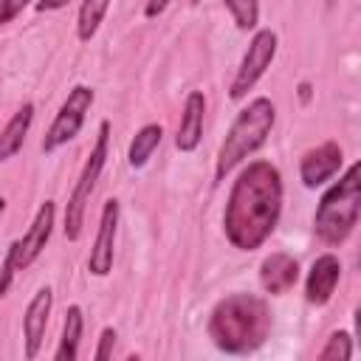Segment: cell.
Listing matches in <instances>:
<instances>
[{"label":"cell","mask_w":361,"mask_h":361,"mask_svg":"<svg viewBox=\"0 0 361 361\" xmlns=\"http://www.w3.org/2000/svg\"><path fill=\"white\" fill-rule=\"evenodd\" d=\"M282 200H285L282 172L265 158L248 161L237 172L223 209V234L231 243V248L237 251L262 248L279 226Z\"/></svg>","instance_id":"1"},{"label":"cell","mask_w":361,"mask_h":361,"mask_svg":"<svg viewBox=\"0 0 361 361\" xmlns=\"http://www.w3.org/2000/svg\"><path fill=\"white\" fill-rule=\"evenodd\" d=\"M274 327L271 305L257 293H228L223 296L206 322L212 344L226 355H251L257 353Z\"/></svg>","instance_id":"2"},{"label":"cell","mask_w":361,"mask_h":361,"mask_svg":"<svg viewBox=\"0 0 361 361\" xmlns=\"http://www.w3.org/2000/svg\"><path fill=\"white\" fill-rule=\"evenodd\" d=\"M361 217V164L353 161L338 180H333L313 212V234L336 248L347 243Z\"/></svg>","instance_id":"3"},{"label":"cell","mask_w":361,"mask_h":361,"mask_svg":"<svg viewBox=\"0 0 361 361\" xmlns=\"http://www.w3.org/2000/svg\"><path fill=\"white\" fill-rule=\"evenodd\" d=\"M274 124H276V104L268 96L251 99L237 113V118L231 121V127H228V133L217 149L214 183L226 180V175H231L248 155H254L259 147H265Z\"/></svg>","instance_id":"4"},{"label":"cell","mask_w":361,"mask_h":361,"mask_svg":"<svg viewBox=\"0 0 361 361\" xmlns=\"http://www.w3.org/2000/svg\"><path fill=\"white\" fill-rule=\"evenodd\" d=\"M110 121H99V130H96V141L85 158V166L71 189V197L65 203V223H62V231H65V240L68 243H76L85 231V212H87V203H90V195L96 189V180L110 158Z\"/></svg>","instance_id":"5"},{"label":"cell","mask_w":361,"mask_h":361,"mask_svg":"<svg viewBox=\"0 0 361 361\" xmlns=\"http://www.w3.org/2000/svg\"><path fill=\"white\" fill-rule=\"evenodd\" d=\"M54 223H56V203L54 200H42L28 231L17 240L8 243L6 248V257H3V265H0V296H6L14 285V276L25 268H31L37 262V257L45 251L48 240H51V231H54Z\"/></svg>","instance_id":"6"},{"label":"cell","mask_w":361,"mask_h":361,"mask_svg":"<svg viewBox=\"0 0 361 361\" xmlns=\"http://www.w3.org/2000/svg\"><path fill=\"white\" fill-rule=\"evenodd\" d=\"M93 102H96V90H93L90 85H82V82L73 85V87L68 90L65 102L59 104V110H56L51 127L45 130L39 149H42L45 155H51V152H56L59 147H65L68 141H73V138L82 133L85 118H87Z\"/></svg>","instance_id":"7"},{"label":"cell","mask_w":361,"mask_h":361,"mask_svg":"<svg viewBox=\"0 0 361 361\" xmlns=\"http://www.w3.org/2000/svg\"><path fill=\"white\" fill-rule=\"evenodd\" d=\"M279 48V37L274 28H257L254 37L248 39V48L240 59V68L228 85V99L231 102H243L248 96V90H254V85L265 76V71L271 68L274 56Z\"/></svg>","instance_id":"8"},{"label":"cell","mask_w":361,"mask_h":361,"mask_svg":"<svg viewBox=\"0 0 361 361\" xmlns=\"http://www.w3.org/2000/svg\"><path fill=\"white\" fill-rule=\"evenodd\" d=\"M118 214H121V203L116 197H107L99 214V228H96V240L90 245L87 254V271L99 279H104L113 271V257H116V234H118Z\"/></svg>","instance_id":"9"},{"label":"cell","mask_w":361,"mask_h":361,"mask_svg":"<svg viewBox=\"0 0 361 361\" xmlns=\"http://www.w3.org/2000/svg\"><path fill=\"white\" fill-rule=\"evenodd\" d=\"M344 166V149L338 141H322L302 152L299 158V180L305 189H319L333 180Z\"/></svg>","instance_id":"10"},{"label":"cell","mask_w":361,"mask_h":361,"mask_svg":"<svg viewBox=\"0 0 361 361\" xmlns=\"http://www.w3.org/2000/svg\"><path fill=\"white\" fill-rule=\"evenodd\" d=\"M51 307H54V290H51V285L37 288V293L25 305V313H23V355L28 361H34L39 355V350H42L48 319H51Z\"/></svg>","instance_id":"11"},{"label":"cell","mask_w":361,"mask_h":361,"mask_svg":"<svg viewBox=\"0 0 361 361\" xmlns=\"http://www.w3.org/2000/svg\"><path fill=\"white\" fill-rule=\"evenodd\" d=\"M338 279H341V259L333 251L319 254L310 262L307 276H305V302L313 307H324L333 299Z\"/></svg>","instance_id":"12"},{"label":"cell","mask_w":361,"mask_h":361,"mask_svg":"<svg viewBox=\"0 0 361 361\" xmlns=\"http://www.w3.org/2000/svg\"><path fill=\"white\" fill-rule=\"evenodd\" d=\"M299 282V259L285 254V251H274L259 262V285L265 293L271 296H285L288 290H293V285Z\"/></svg>","instance_id":"13"},{"label":"cell","mask_w":361,"mask_h":361,"mask_svg":"<svg viewBox=\"0 0 361 361\" xmlns=\"http://www.w3.org/2000/svg\"><path fill=\"white\" fill-rule=\"evenodd\" d=\"M203 118H206V96L203 90H189L180 113V124L175 133V147L180 152H195L203 138Z\"/></svg>","instance_id":"14"},{"label":"cell","mask_w":361,"mask_h":361,"mask_svg":"<svg viewBox=\"0 0 361 361\" xmlns=\"http://www.w3.org/2000/svg\"><path fill=\"white\" fill-rule=\"evenodd\" d=\"M31 124H34V102H23L11 113V118L6 121V127L0 130V164H6L8 158H14L23 149Z\"/></svg>","instance_id":"15"},{"label":"cell","mask_w":361,"mask_h":361,"mask_svg":"<svg viewBox=\"0 0 361 361\" xmlns=\"http://www.w3.org/2000/svg\"><path fill=\"white\" fill-rule=\"evenodd\" d=\"M82 333H85V310H82V305H71L65 310L62 336H59L54 358L56 361H76L79 358V347H82Z\"/></svg>","instance_id":"16"},{"label":"cell","mask_w":361,"mask_h":361,"mask_svg":"<svg viewBox=\"0 0 361 361\" xmlns=\"http://www.w3.org/2000/svg\"><path fill=\"white\" fill-rule=\"evenodd\" d=\"M161 141H164V127L161 124H144L135 135H133V141H130V147H127V164H130V169H141V166H147V161L152 158V152L161 147Z\"/></svg>","instance_id":"17"},{"label":"cell","mask_w":361,"mask_h":361,"mask_svg":"<svg viewBox=\"0 0 361 361\" xmlns=\"http://www.w3.org/2000/svg\"><path fill=\"white\" fill-rule=\"evenodd\" d=\"M107 11H110V0H82L79 14H76V39L90 42L99 34Z\"/></svg>","instance_id":"18"},{"label":"cell","mask_w":361,"mask_h":361,"mask_svg":"<svg viewBox=\"0 0 361 361\" xmlns=\"http://www.w3.org/2000/svg\"><path fill=\"white\" fill-rule=\"evenodd\" d=\"M319 361H350L353 358V333L350 330H333L324 341V347L316 353Z\"/></svg>","instance_id":"19"},{"label":"cell","mask_w":361,"mask_h":361,"mask_svg":"<svg viewBox=\"0 0 361 361\" xmlns=\"http://www.w3.org/2000/svg\"><path fill=\"white\" fill-rule=\"evenodd\" d=\"M223 6L228 8L234 25L240 31H257L259 25V0H223Z\"/></svg>","instance_id":"20"},{"label":"cell","mask_w":361,"mask_h":361,"mask_svg":"<svg viewBox=\"0 0 361 361\" xmlns=\"http://www.w3.org/2000/svg\"><path fill=\"white\" fill-rule=\"evenodd\" d=\"M116 338H118L116 327H102V333H99V344H96V350H93V358H96V361H107V358L113 355Z\"/></svg>","instance_id":"21"},{"label":"cell","mask_w":361,"mask_h":361,"mask_svg":"<svg viewBox=\"0 0 361 361\" xmlns=\"http://www.w3.org/2000/svg\"><path fill=\"white\" fill-rule=\"evenodd\" d=\"M28 6H31V0H0V28L14 23Z\"/></svg>","instance_id":"22"},{"label":"cell","mask_w":361,"mask_h":361,"mask_svg":"<svg viewBox=\"0 0 361 361\" xmlns=\"http://www.w3.org/2000/svg\"><path fill=\"white\" fill-rule=\"evenodd\" d=\"M166 6H169V0H147L144 3V17L147 20H158L166 11Z\"/></svg>","instance_id":"23"},{"label":"cell","mask_w":361,"mask_h":361,"mask_svg":"<svg viewBox=\"0 0 361 361\" xmlns=\"http://www.w3.org/2000/svg\"><path fill=\"white\" fill-rule=\"evenodd\" d=\"M71 0H37L34 3V8L39 11V14H45V11H59V8H65Z\"/></svg>","instance_id":"24"},{"label":"cell","mask_w":361,"mask_h":361,"mask_svg":"<svg viewBox=\"0 0 361 361\" xmlns=\"http://www.w3.org/2000/svg\"><path fill=\"white\" fill-rule=\"evenodd\" d=\"M299 99H302V104L310 102V82H302V85H299Z\"/></svg>","instance_id":"25"},{"label":"cell","mask_w":361,"mask_h":361,"mask_svg":"<svg viewBox=\"0 0 361 361\" xmlns=\"http://www.w3.org/2000/svg\"><path fill=\"white\" fill-rule=\"evenodd\" d=\"M6 206H8V200H6V197H0V217L6 214Z\"/></svg>","instance_id":"26"},{"label":"cell","mask_w":361,"mask_h":361,"mask_svg":"<svg viewBox=\"0 0 361 361\" xmlns=\"http://www.w3.org/2000/svg\"><path fill=\"white\" fill-rule=\"evenodd\" d=\"M333 3H336V0H327V6H333Z\"/></svg>","instance_id":"27"}]
</instances>
